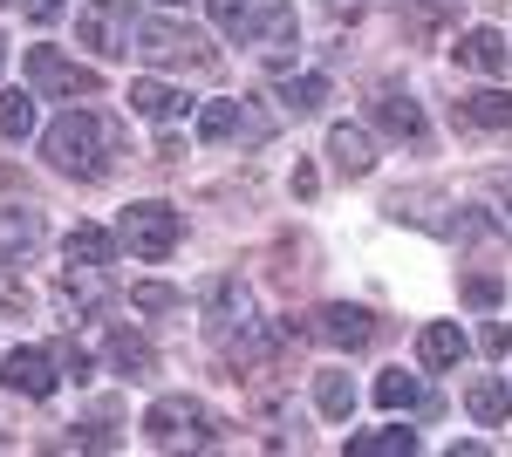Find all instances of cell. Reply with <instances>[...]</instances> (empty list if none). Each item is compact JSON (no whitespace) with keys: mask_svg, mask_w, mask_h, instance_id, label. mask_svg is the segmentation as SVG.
<instances>
[{"mask_svg":"<svg viewBox=\"0 0 512 457\" xmlns=\"http://www.w3.org/2000/svg\"><path fill=\"white\" fill-rule=\"evenodd\" d=\"M41 157H48L62 178L96 185V178L110 171V123H103L96 110H62L48 130H41Z\"/></svg>","mask_w":512,"mask_h":457,"instance_id":"6da1fadb","label":"cell"},{"mask_svg":"<svg viewBox=\"0 0 512 457\" xmlns=\"http://www.w3.org/2000/svg\"><path fill=\"white\" fill-rule=\"evenodd\" d=\"M144 437L158 444V451H178V444H198V451H212L219 444V417L192 403V396H158L151 410H144Z\"/></svg>","mask_w":512,"mask_h":457,"instance_id":"7a4b0ae2","label":"cell"},{"mask_svg":"<svg viewBox=\"0 0 512 457\" xmlns=\"http://www.w3.org/2000/svg\"><path fill=\"white\" fill-rule=\"evenodd\" d=\"M185 239V219L164 205V198H144V205H123L117 219V246H130L137 260H171Z\"/></svg>","mask_w":512,"mask_h":457,"instance_id":"3957f363","label":"cell"},{"mask_svg":"<svg viewBox=\"0 0 512 457\" xmlns=\"http://www.w3.org/2000/svg\"><path fill=\"white\" fill-rule=\"evenodd\" d=\"M130 41H137V55H144L151 69H212V62H219V55L205 48V35L178 28V21H137Z\"/></svg>","mask_w":512,"mask_h":457,"instance_id":"277c9868","label":"cell"},{"mask_svg":"<svg viewBox=\"0 0 512 457\" xmlns=\"http://www.w3.org/2000/svg\"><path fill=\"white\" fill-rule=\"evenodd\" d=\"M28 89H35V96H96L103 76L82 69V62H69L62 48H28Z\"/></svg>","mask_w":512,"mask_h":457,"instance_id":"5b68a950","label":"cell"},{"mask_svg":"<svg viewBox=\"0 0 512 457\" xmlns=\"http://www.w3.org/2000/svg\"><path fill=\"white\" fill-rule=\"evenodd\" d=\"M130 0H89L76 14V41L96 48V55H130Z\"/></svg>","mask_w":512,"mask_h":457,"instance_id":"8992f818","label":"cell"},{"mask_svg":"<svg viewBox=\"0 0 512 457\" xmlns=\"http://www.w3.org/2000/svg\"><path fill=\"white\" fill-rule=\"evenodd\" d=\"M55 382H62L55 348H14V355L0 362V389H14V396H35V403H48V396H55Z\"/></svg>","mask_w":512,"mask_h":457,"instance_id":"52a82bcc","label":"cell"},{"mask_svg":"<svg viewBox=\"0 0 512 457\" xmlns=\"http://www.w3.org/2000/svg\"><path fill=\"white\" fill-rule=\"evenodd\" d=\"M315 335L328 348H349V355H355V348L376 342V314H369V307H349V301H328L315 314Z\"/></svg>","mask_w":512,"mask_h":457,"instance_id":"ba28073f","label":"cell"},{"mask_svg":"<svg viewBox=\"0 0 512 457\" xmlns=\"http://www.w3.org/2000/svg\"><path fill=\"white\" fill-rule=\"evenodd\" d=\"M369 116H376V130L396 137V144H424V110L410 103V89H390V82H383V89L369 96Z\"/></svg>","mask_w":512,"mask_h":457,"instance_id":"9c48e42d","label":"cell"},{"mask_svg":"<svg viewBox=\"0 0 512 457\" xmlns=\"http://www.w3.org/2000/svg\"><path fill=\"white\" fill-rule=\"evenodd\" d=\"M41 246V212H28V205H7L0 212V273L28 267Z\"/></svg>","mask_w":512,"mask_h":457,"instance_id":"30bf717a","label":"cell"},{"mask_svg":"<svg viewBox=\"0 0 512 457\" xmlns=\"http://www.w3.org/2000/svg\"><path fill=\"white\" fill-rule=\"evenodd\" d=\"M130 110L144 116V123H178V116L192 110V96L171 89V82H158V76H137L130 82Z\"/></svg>","mask_w":512,"mask_h":457,"instance_id":"8fae6325","label":"cell"},{"mask_svg":"<svg viewBox=\"0 0 512 457\" xmlns=\"http://www.w3.org/2000/svg\"><path fill=\"white\" fill-rule=\"evenodd\" d=\"M328 157H335L342 178H369V171H376V144H369V130H355V123H335V130H328Z\"/></svg>","mask_w":512,"mask_h":457,"instance_id":"7c38bea8","label":"cell"},{"mask_svg":"<svg viewBox=\"0 0 512 457\" xmlns=\"http://www.w3.org/2000/svg\"><path fill=\"white\" fill-rule=\"evenodd\" d=\"M458 62L478 69V76H506L512 69V48L499 28H472V35H458Z\"/></svg>","mask_w":512,"mask_h":457,"instance_id":"4fadbf2b","label":"cell"},{"mask_svg":"<svg viewBox=\"0 0 512 457\" xmlns=\"http://www.w3.org/2000/svg\"><path fill=\"white\" fill-rule=\"evenodd\" d=\"M267 137V123H253L246 116V103H198V137L205 144H226V137Z\"/></svg>","mask_w":512,"mask_h":457,"instance_id":"5bb4252c","label":"cell"},{"mask_svg":"<svg viewBox=\"0 0 512 457\" xmlns=\"http://www.w3.org/2000/svg\"><path fill=\"white\" fill-rule=\"evenodd\" d=\"M417 362H424V369H458V362H465V328H458V321H431V328L417 335Z\"/></svg>","mask_w":512,"mask_h":457,"instance_id":"9a60e30c","label":"cell"},{"mask_svg":"<svg viewBox=\"0 0 512 457\" xmlns=\"http://www.w3.org/2000/svg\"><path fill=\"white\" fill-rule=\"evenodd\" d=\"M465 410H472L485 430H499V423L512 417V389L499 376H485V382H472V389H465Z\"/></svg>","mask_w":512,"mask_h":457,"instance_id":"2e32d148","label":"cell"},{"mask_svg":"<svg viewBox=\"0 0 512 457\" xmlns=\"http://www.w3.org/2000/svg\"><path fill=\"white\" fill-rule=\"evenodd\" d=\"M62 253H69V267H110V260H117V232H103V226H76Z\"/></svg>","mask_w":512,"mask_h":457,"instance_id":"e0dca14e","label":"cell"},{"mask_svg":"<svg viewBox=\"0 0 512 457\" xmlns=\"http://www.w3.org/2000/svg\"><path fill=\"white\" fill-rule=\"evenodd\" d=\"M458 116L478 123V130H512V96L506 89H472V96L458 103Z\"/></svg>","mask_w":512,"mask_h":457,"instance_id":"ac0fdd59","label":"cell"},{"mask_svg":"<svg viewBox=\"0 0 512 457\" xmlns=\"http://www.w3.org/2000/svg\"><path fill=\"white\" fill-rule=\"evenodd\" d=\"M410 451H417V430H403V423L349 437V457H410Z\"/></svg>","mask_w":512,"mask_h":457,"instance_id":"d6986e66","label":"cell"},{"mask_svg":"<svg viewBox=\"0 0 512 457\" xmlns=\"http://www.w3.org/2000/svg\"><path fill=\"white\" fill-rule=\"evenodd\" d=\"M315 410H321V417H335V423L355 410V382L342 376V369H321V376H315Z\"/></svg>","mask_w":512,"mask_h":457,"instance_id":"ffe728a7","label":"cell"},{"mask_svg":"<svg viewBox=\"0 0 512 457\" xmlns=\"http://www.w3.org/2000/svg\"><path fill=\"white\" fill-rule=\"evenodd\" d=\"M110 362H117L123 376H151V362H158V355H151V342H144V335L117 328V335H110Z\"/></svg>","mask_w":512,"mask_h":457,"instance_id":"44dd1931","label":"cell"},{"mask_svg":"<svg viewBox=\"0 0 512 457\" xmlns=\"http://www.w3.org/2000/svg\"><path fill=\"white\" fill-rule=\"evenodd\" d=\"M35 130V89H0V137H28Z\"/></svg>","mask_w":512,"mask_h":457,"instance_id":"7402d4cb","label":"cell"},{"mask_svg":"<svg viewBox=\"0 0 512 457\" xmlns=\"http://www.w3.org/2000/svg\"><path fill=\"white\" fill-rule=\"evenodd\" d=\"M328 103V76H287L280 82V110H294V116H308Z\"/></svg>","mask_w":512,"mask_h":457,"instance_id":"603a6c76","label":"cell"},{"mask_svg":"<svg viewBox=\"0 0 512 457\" xmlns=\"http://www.w3.org/2000/svg\"><path fill=\"white\" fill-rule=\"evenodd\" d=\"M458 301L478 307V314H492V307L506 301V280H499V273H465V280H458Z\"/></svg>","mask_w":512,"mask_h":457,"instance_id":"cb8c5ba5","label":"cell"},{"mask_svg":"<svg viewBox=\"0 0 512 457\" xmlns=\"http://www.w3.org/2000/svg\"><path fill=\"white\" fill-rule=\"evenodd\" d=\"M212 328H233V321H246V287L239 280H212Z\"/></svg>","mask_w":512,"mask_h":457,"instance_id":"d4e9b609","label":"cell"},{"mask_svg":"<svg viewBox=\"0 0 512 457\" xmlns=\"http://www.w3.org/2000/svg\"><path fill=\"white\" fill-rule=\"evenodd\" d=\"M376 403H383V410H417V403H424V389H417V376L390 369V376H376Z\"/></svg>","mask_w":512,"mask_h":457,"instance_id":"484cf974","label":"cell"},{"mask_svg":"<svg viewBox=\"0 0 512 457\" xmlns=\"http://www.w3.org/2000/svg\"><path fill=\"white\" fill-rule=\"evenodd\" d=\"M205 7H212V21H219L226 35H246L253 14H260V0H205Z\"/></svg>","mask_w":512,"mask_h":457,"instance_id":"4316f807","label":"cell"},{"mask_svg":"<svg viewBox=\"0 0 512 457\" xmlns=\"http://www.w3.org/2000/svg\"><path fill=\"white\" fill-rule=\"evenodd\" d=\"M130 301L144 307V314H171V307H178V294H171V287H158V280H144V287H130Z\"/></svg>","mask_w":512,"mask_h":457,"instance_id":"83f0119b","label":"cell"},{"mask_svg":"<svg viewBox=\"0 0 512 457\" xmlns=\"http://www.w3.org/2000/svg\"><path fill=\"white\" fill-rule=\"evenodd\" d=\"M55 362H62V376L89 382V348H82V342H69V335H62V342H55Z\"/></svg>","mask_w":512,"mask_h":457,"instance_id":"f1b7e54d","label":"cell"},{"mask_svg":"<svg viewBox=\"0 0 512 457\" xmlns=\"http://www.w3.org/2000/svg\"><path fill=\"white\" fill-rule=\"evenodd\" d=\"M21 7H28V21H35V28H48V21H62V7H69V0H21Z\"/></svg>","mask_w":512,"mask_h":457,"instance_id":"f546056e","label":"cell"},{"mask_svg":"<svg viewBox=\"0 0 512 457\" xmlns=\"http://www.w3.org/2000/svg\"><path fill=\"white\" fill-rule=\"evenodd\" d=\"M164 7H185V0H164Z\"/></svg>","mask_w":512,"mask_h":457,"instance_id":"4dcf8cb0","label":"cell"},{"mask_svg":"<svg viewBox=\"0 0 512 457\" xmlns=\"http://www.w3.org/2000/svg\"><path fill=\"white\" fill-rule=\"evenodd\" d=\"M0 7H21V0H0Z\"/></svg>","mask_w":512,"mask_h":457,"instance_id":"1f68e13d","label":"cell"},{"mask_svg":"<svg viewBox=\"0 0 512 457\" xmlns=\"http://www.w3.org/2000/svg\"><path fill=\"white\" fill-rule=\"evenodd\" d=\"M0 62H7V41H0Z\"/></svg>","mask_w":512,"mask_h":457,"instance_id":"d6a6232c","label":"cell"}]
</instances>
